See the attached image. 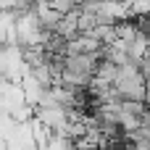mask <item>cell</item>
Wrapping results in <instances>:
<instances>
[{"mask_svg": "<svg viewBox=\"0 0 150 150\" xmlns=\"http://www.w3.org/2000/svg\"><path fill=\"white\" fill-rule=\"evenodd\" d=\"M113 92L119 100H145V79L137 69V63L127 61L119 66L113 79Z\"/></svg>", "mask_w": 150, "mask_h": 150, "instance_id": "1", "label": "cell"}]
</instances>
